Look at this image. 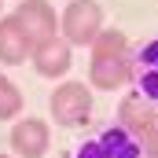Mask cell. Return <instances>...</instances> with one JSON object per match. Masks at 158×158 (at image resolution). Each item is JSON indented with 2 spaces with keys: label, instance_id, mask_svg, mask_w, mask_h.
Wrapping results in <instances>:
<instances>
[{
  "label": "cell",
  "instance_id": "6da1fadb",
  "mask_svg": "<svg viewBox=\"0 0 158 158\" xmlns=\"http://www.w3.org/2000/svg\"><path fill=\"white\" fill-rule=\"evenodd\" d=\"M88 85L103 92H118L132 81V44L121 30H99V37L88 44Z\"/></svg>",
  "mask_w": 158,
  "mask_h": 158
},
{
  "label": "cell",
  "instance_id": "7a4b0ae2",
  "mask_svg": "<svg viewBox=\"0 0 158 158\" xmlns=\"http://www.w3.org/2000/svg\"><path fill=\"white\" fill-rule=\"evenodd\" d=\"M48 110L63 129H85L92 121V110H96L92 88L85 81H59V88H52Z\"/></svg>",
  "mask_w": 158,
  "mask_h": 158
},
{
  "label": "cell",
  "instance_id": "3957f363",
  "mask_svg": "<svg viewBox=\"0 0 158 158\" xmlns=\"http://www.w3.org/2000/svg\"><path fill=\"white\" fill-rule=\"evenodd\" d=\"M103 30V7L96 0H70L59 15V37L70 48H88Z\"/></svg>",
  "mask_w": 158,
  "mask_h": 158
},
{
  "label": "cell",
  "instance_id": "277c9868",
  "mask_svg": "<svg viewBox=\"0 0 158 158\" xmlns=\"http://www.w3.org/2000/svg\"><path fill=\"white\" fill-rule=\"evenodd\" d=\"M11 19L22 26V33L30 44H40L48 37H59V15L48 0H19V7L11 11Z\"/></svg>",
  "mask_w": 158,
  "mask_h": 158
},
{
  "label": "cell",
  "instance_id": "5b68a950",
  "mask_svg": "<svg viewBox=\"0 0 158 158\" xmlns=\"http://www.w3.org/2000/svg\"><path fill=\"white\" fill-rule=\"evenodd\" d=\"M15 158H44L48 147H52V129L44 118H15L11 125V136H7Z\"/></svg>",
  "mask_w": 158,
  "mask_h": 158
},
{
  "label": "cell",
  "instance_id": "8992f818",
  "mask_svg": "<svg viewBox=\"0 0 158 158\" xmlns=\"http://www.w3.org/2000/svg\"><path fill=\"white\" fill-rule=\"evenodd\" d=\"M30 63H33V70H37L40 77L59 81V77H66L70 66H74V48L63 37H48V40H40V44H33Z\"/></svg>",
  "mask_w": 158,
  "mask_h": 158
},
{
  "label": "cell",
  "instance_id": "52a82bcc",
  "mask_svg": "<svg viewBox=\"0 0 158 158\" xmlns=\"http://www.w3.org/2000/svg\"><path fill=\"white\" fill-rule=\"evenodd\" d=\"M129 85H136V92L158 107V37L143 40L132 52V81Z\"/></svg>",
  "mask_w": 158,
  "mask_h": 158
},
{
  "label": "cell",
  "instance_id": "ba28073f",
  "mask_svg": "<svg viewBox=\"0 0 158 158\" xmlns=\"http://www.w3.org/2000/svg\"><path fill=\"white\" fill-rule=\"evenodd\" d=\"M118 125L125 132H132V136H151L158 129V107L155 103H147L140 92H129V96H121L118 103Z\"/></svg>",
  "mask_w": 158,
  "mask_h": 158
},
{
  "label": "cell",
  "instance_id": "9c48e42d",
  "mask_svg": "<svg viewBox=\"0 0 158 158\" xmlns=\"http://www.w3.org/2000/svg\"><path fill=\"white\" fill-rule=\"evenodd\" d=\"M33 44L22 33V26L11 19V15H0V63L4 66H22L30 59Z\"/></svg>",
  "mask_w": 158,
  "mask_h": 158
},
{
  "label": "cell",
  "instance_id": "30bf717a",
  "mask_svg": "<svg viewBox=\"0 0 158 158\" xmlns=\"http://www.w3.org/2000/svg\"><path fill=\"white\" fill-rule=\"evenodd\" d=\"M99 147H103L107 158H143V140L132 136V132H125L121 125L107 129V132L99 136Z\"/></svg>",
  "mask_w": 158,
  "mask_h": 158
},
{
  "label": "cell",
  "instance_id": "8fae6325",
  "mask_svg": "<svg viewBox=\"0 0 158 158\" xmlns=\"http://www.w3.org/2000/svg\"><path fill=\"white\" fill-rule=\"evenodd\" d=\"M22 107H26V99H22L19 85L7 77V74H0V121L19 118V114H22Z\"/></svg>",
  "mask_w": 158,
  "mask_h": 158
},
{
  "label": "cell",
  "instance_id": "7c38bea8",
  "mask_svg": "<svg viewBox=\"0 0 158 158\" xmlns=\"http://www.w3.org/2000/svg\"><path fill=\"white\" fill-rule=\"evenodd\" d=\"M74 158H107V155H103L99 140H88V143H81V147H77V155H74Z\"/></svg>",
  "mask_w": 158,
  "mask_h": 158
},
{
  "label": "cell",
  "instance_id": "4fadbf2b",
  "mask_svg": "<svg viewBox=\"0 0 158 158\" xmlns=\"http://www.w3.org/2000/svg\"><path fill=\"white\" fill-rule=\"evenodd\" d=\"M143 151H147L151 158H158V129L151 132V136H143Z\"/></svg>",
  "mask_w": 158,
  "mask_h": 158
},
{
  "label": "cell",
  "instance_id": "5bb4252c",
  "mask_svg": "<svg viewBox=\"0 0 158 158\" xmlns=\"http://www.w3.org/2000/svg\"><path fill=\"white\" fill-rule=\"evenodd\" d=\"M0 158H15V155H0Z\"/></svg>",
  "mask_w": 158,
  "mask_h": 158
},
{
  "label": "cell",
  "instance_id": "9a60e30c",
  "mask_svg": "<svg viewBox=\"0 0 158 158\" xmlns=\"http://www.w3.org/2000/svg\"><path fill=\"white\" fill-rule=\"evenodd\" d=\"M0 4H4V0H0Z\"/></svg>",
  "mask_w": 158,
  "mask_h": 158
}]
</instances>
